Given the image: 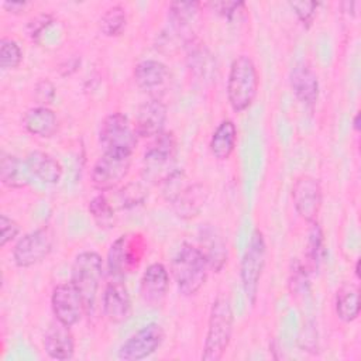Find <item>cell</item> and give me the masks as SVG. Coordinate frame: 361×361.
Listing matches in <instances>:
<instances>
[{
	"label": "cell",
	"mask_w": 361,
	"mask_h": 361,
	"mask_svg": "<svg viewBox=\"0 0 361 361\" xmlns=\"http://www.w3.org/2000/svg\"><path fill=\"white\" fill-rule=\"evenodd\" d=\"M161 183L162 195L178 217L189 220L203 210L207 189L199 182H190L182 169H173Z\"/></svg>",
	"instance_id": "cell-1"
},
{
	"label": "cell",
	"mask_w": 361,
	"mask_h": 361,
	"mask_svg": "<svg viewBox=\"0 0 361 361\" xmlns=\"http://www.w3.org/2000/svg\"><path fill=\"white\" fill-rule=\"evenodd\" d=\"M234 327V312L230 299L226 295H219L212 306L207 322L203 351V361H220L226 354Z\"/></svg>",
	"instance_id": "cell-2"
},
{
	"label": "cell",
	"mask_w": 361,
	"mask_h": 361,
	"mask_svg": "<svg viewBox=\"0 0 361 361\" xmlns=\"http://www.w3.org/2000/svg\"><path fill=\"white\" fill-rule=\"evenodd\" d=\"M259 75L255 62L248 55L235 56L228 69L226 94L230 107L235 113L250 109L258 94Z\"/></svg>",
	"instance_id": "cell-3"
},
{
	"label": "cell",
	"mask_w": 361,
	"mask_h": 361,
	"mask_svg": "<svg viewBox=\"0 0 361 361\" xmlns=\"http://www.w3.org/2000/svg\"><path fill=\"white\" fill-rule=\"evenodd\" d=\"M210 267L199 247L183 243L171 261V275L183 296L196 295L206 283Z\"/></svg>",
	"instance_id": "cell-4"
},
{
	"label": "cell",
	"mask_w": 361,
	"mask_h": 361,
	"mask_svg": "<svg viewBox=\"0 0 361 361\" xmlns=\"http://www.w3.org/2000/svg\"><path fill=\"white\" fill-rule=\"evenodd\" d=\"M147 240L141 233L118 235L107 251V271L113 278H124L138 269L147 254Z\"/></svg>",
	"instance_id": "cell-5"
},
{
	"label": "cell",
	"mask_w": 361,
	"mask_h": 361,
	"mask_svg": "<svg viewBox=\"0 0 361 361\" xmlns=\"http://www.w3.org/2000/svg\"><path fill=\"white\" fill-rule=\"evenodd\" d=\"M267 261V243L264 233L255 228L243 252L240 264V281L245 299L251 306L257 303L261 278Z\"/></svg>",
	"instance_id": "cell-6"
},
{
	"label": "cell",
	"mask_w": 361,
	"mask_h": 361,
	"mask_svg": "<svg viewBox=\"0 0 361 361\" xmlns=\"http://www.w3.org/2000/svg\"><path fill=\"white\" fill-rule=\"evenodd\" d=\"M103 276V258L96 251L79 252L72 264L71 282L80 292L86 313L92 312L96 305V296Z\"/></svg>",
	"instance_id": "cell-7"
},
{
	"label": "cell",
	"mask_w": 361,
	"mask_h": 361,
	"mask_svg": "<svg viewBox=\"0 0 361 361\" xmlns=\"http://www.w3.org/2000/svg\"><path fill=\"white\" fill-rule=\"evenodd\" d=\"M131 155L133 154L124 151H104L90 171L93 188L99 192L116 189L130 171Z\"/></svg>",
	"instance_id": "cell-8"
},
{
	"label": "cell",
	"mask_w": 361,
	"mask_h": 361,
	"mask_svg": "<svg viewBox=\"0 0 361 361\" xmlns=\"http://www.w3.org/2000/svg\"><path fill=\"white\" fill-rule=\"evenodd\" d=\"M99 142L104 151H124L133 154L138 142L134 123L120 111L107 114L99 127Z\"/></svg>",
	"instance_id": "cell-9"
},
{
	"label": "cell",
	"mask_w": 361,
	"mask_h": 361,
	"mask_svg": "<svg viewBox=\"0 0 361 361\" xmlns=\"http://www.w3.org/2000/svg\"><path fill=\"white\" fill-rule=\"evenodd\" d=\"M54 234L49 227L35 228L17 240L13 247V261L18 268H30L44 261L52 251Z\"/></svg>",
	"instance_id": "cell-10"
},
{
	"label": "cell",
	"mask_w": 361,
	"mask_h": 361,
	"mask_svg": "<svg viewBox=\"0 0 361 361\" xmlns=\"http://www.w3.org/2000/svg\"><path fill=\"white\" fill-rule=\"evenodd\" d=\"M176 152V138L172 131H162L152 138V142L145 149L142 157L145 179L162 182L165 176L172 172L169 165Z\"/></svg>",
	"instance_id": "cell-11"
},
{
	"label": "cell",
	"mask_w": 361,
	"mask_h": 361,
	"mask_svg": "<svg viewBox=\"0 0 361 361\" xmlns=\"http://www.w3.org/2000/svg\"><path fill=\"white\" fill-rule=\"evenodd\" d=\"M165 337L159 323L151 322L131 334L117 350V357L123 361H140L152 355Z\"/></svg>",
	"instance_id": "cell-12"
},
{
	"label": "cell",
	"mask_w": 361,
	"mask_h": 361,
	"mask_svg": "<svg viewBox=\"0 0 361 361\" xmlns=\"http://www.w3.org/2000/svg\"><path fill=\"white\" fill-rule=\"evenodd\" d=\"M51 307L56 322L66 327L78 324L86 313L83 298L71 281L58 283L52 289Z\"/></svg>",
	"instance_id": "cell-13"
},
{
	"label": "cell",
	"mask_w": 361,
	"mask_h": 361,
	"mask_svg": "<svg viewBox=\"0 0 361 361\" xmlns=\"http://www.w3.org/2000/svg\"><path fill=\"white\" fill-rule=\"evenodd\" d=\"M292 202L296 213L305 221H316L323 203V189L319 179L299 175L292 185Z\"/></svg>",
	"instance_id": "cell-14"
},
{
	"label": "cell",
	"mask_w": 361,
	"mask_h": 361,
	"mask_svg": "<svg viewBox=\"0 0 361 361\" xmlns=\"http://www.w3.org/2000/svg\"><path fill=\"white\" fill-rule=\"evenodd\" d=\"M102 310L111 323H123L131 312V298L124 278H113L106 283L102 295Z\"/></svg>",
	"instance_id": "cell-15"
},
{
	"label": "cell",
	"mask_w": 361,
	"mask_h": 361,
	"mask_svg": "<svg viewBox=\"0 0 361 361\" xmlns=\"http://www.w3.org/2000/svg\"><path fill=\"white\" fill-rule=\"evenodd\" d=\"M169 289V272L161 262L149 264L140 278V298L151 307H158L164 303Z\"/></svg>",
	"instance_id": "cell-16"
},
{
	"label": "cell",
	"mask_w": 361,
	"mask_h": 361,
	"mask_svg": "<svg viewBox=\"0 0 361 361\" xmlns=\"http://www.w3.org/2000/svg\"><path fill=\"white\" fill-rule=\"evenodd\" d=\"M166 123V106L159 97H149L137 110L135 131L138 137L154 138L164 131Z\"/></svg>",
	"instance_id": "cell-17"
},
{
	"label": "cell",
	"mask_w": 361,
	"mask_h": 361,
	"mask_svg": "<svg viewBox=\"0 0 361 361\" xmlns=\"http://www.w3.org/2000/svg\"><path fill=\"white\" fill-rule=\"evenodd\" d=\"M133 78L140 89L154 93L168 85L171 72L168 66L158 59H144L134 66Z\"/></svg>",
	"instance_id": "cell-18"
},
{
	"label": "cell",
	"mask_w": 361,
	"mask_h": 361,
	"mask_svg": "<svg viewBox=\"0 0 361 361\" xmlns=\"http://www.w3.org/2000/svg\"><path fill=\"white\" fill-rule=\"evenodd\" d=\"M289 85L293 94L305 104L313 106L319 97V78L305 62L296 63L289 73Z\"/></svg>",
	"instance_id": "cell-19"
},
{
	"label": "cell",
	"mask_w": 361,
	"mask_h": 361,
	"mask_svg": "<svg viewBox=\"0 0 361 361\" xmlns=\"http://www.w3.org/2000/svg\"><path fill=\"white\" fill-rule=\"evenodd\" d=\"M200 251L207 259V264L212 271L220 272L227 264L228 252L227 245L221 234L212 226H204L199 231Z\"/></svg>",
	"instance_id": "cell-20"
},
{
	"label": "cell",
	"mask_w": 361,
	"mask_h": 361,
	"mask_svg": "<svg viewBox=\"0 0 361 361\" xmlns=\"http://www.w3.org/2000/svg\"><path fill=\"white\" fill-rule=\"evenodd\" d=\"M69 329L71 327H66L56 322L55 324H51V327L47 330L44 336V350L49 358L66 361L73 357L75 340Z\"/></svg>",
	"instance_id": "cell-21"
},
{
	"label": "cell",
	"mask_w": 361,
	"mask_h": 361,
	"mask_svg": "<svg viewBox=\"0 0 361 361\" xmlns=\"http://www.w3.org/2000/svg\"><path fill=\"white\" fill-rule=\"evenodd\" d=\"M24 161L30 169V173L42 183L56 185L63 175L61 162L45 151H31L27 154Z\"/></svg>",
	"instance_id": "cell-22"
},
{
	"label": "cell",
	"mask_w": 361,
	"mask_h": 361,
	"mask_svg": "<svg viewBox=\"0 0 361 361\" xmlns=\"http://www.w3.org/2000/svg\"><path fill=\"white\" fill-rule=\"evenodd\" d=\"M23 126L32 135L49 138L58 130V117L48 106H35L25 111Z\"/></svg>",
	"instance_id": "cell-23"
},
{
	"label": "cell",
	"mask_w": 361,
	"mask_h": 361,
	"mask_svg": "<svg viewBox=\"0 0 361 361\" xmlns=\"http://www.w3.org/2000/svg\"><path fill=\"white\" fill-rule=\"evenodd\" d=\"M30 169L25 161L1 151L0 154V182L10 189H21L30 185Z\"/></svg>",
	"instance_id": "cell-24"
},
{
	"label": "cell",
	"mask_w": 361,
	"mask_h": 361,
	"mask_svg": "<svg viewBox=\"0 0 361 361\" xmlns=\"http://www.w3.org/2000/svg\"><path fill=\"white\" fill-rule=\"evenodd\" d=\"M237 144V127L233 120H221L212 133L209 148L212 155L219 161H226L234 152Z\"/></svg>",
	"instance_id": "cell-25"
},
{
	"label": "cell",
	"mask_w": 361,
	"mask_h": 361,
	"mask_svg": "<svg viewBox=\"0 0 361 361\" xmlns=\"http://www.w3.org/2000/svg\"><path fill=\"white\" fill-rule=\"evenodd\" d=\"M334 310L337 317L344 323L354 322L360 314V289L357 285H341L334 298Z\"/></svg>",
	"instance_id": "cell-26"
},
{
	"label": "cell",
	"mask_w": 361,
	"mask_h": 361,
	"mask_svg": "<svg viewBox=\"0 0 361 361\" xmlns=\"http://www.w3.org/2000/svg\"><path fill=\"white\" fill-rule=\"evenodd\" d=\"M326 243H324V233L320 227V224L316 221L310 223V228L307 233V241H306V261L305 265L310 272H314L320 268L322 262L326 257Z\"/></svg>",
	"instance_id": "cell-27"
},
{
	"label": "cell",
	"mask_w": 361,
	"mask_h": 361,
	"mask_svg": "<svg viewBox=\"0 0 361 361\" xmlns=\"http://www.w3.org/2000/svg\"><path fill=\"white\" fill-rule=\"evenodd\" d=\"M87 210H89L92 219L94 220V223L97 224V227H100V228L114 227L116 213H114L113 206L110 204V202L107 200V197L103 193H99L89 200Z\"/></svg>",
	"instance_id": "cell-28"
},
{
	"label": "cell",
	"mask_w": 361,
	"mask_h": 361,
	"mask_svg": "<svg viewBox=\"0 0 361 361\" xmlns=\"http://www.w3.org/2000/svg\"><path fill=\"white\" fill-rule=\"evenodd\" d=\"M127 25V13L121 4H114L109 7L99 23L100 31L106 37H117L120 35Z\"/></svg>",
	"instance_id": "cell-29"
},
{
	"label": "cell",
	"mask_w": 361,
	"mask_h": 361,
	"mask_svg": "<svg viewBox=\"0 0 361 361\" xmlns=\"http://www.w3.org/2000/svg\"><path fill=\"white\" fill-rule=\"evenodd\" d=\"M23 61V51L17 41L3 37L0 39V66L1 69H16Z\"/></svg>",
	"instance_id": "cell-30"
},
{
	"label": "cell",
	"mask_w": 361,
	"mask_h": 361,
	"mask_svg": "<svg viewBox=\"0 0 361 361\" xmlns=\"http://www.w3.org/2000/svg\"><path fill=\"white\" fill-rule=\"evenodd\" d=\"M199 7L197 1H173L169 4V17L175 24L185 25L196 16Z\"/></svg>",
	"instance_id": "cell-31"
},
{
	"label": "cell",
	"mask_w": 361,
	"mask_h": 361,
	"mask_svg": "<svg viewBox=\"0 0 361 361\" xmlns=\"http://www.w3.org/2000/svg\"><path fill=\"white\" fill-rule=\"evenodd\" d=\"M309 269L300 261H295L292 264L290 275H289V288L292 295H300L307 292L309 288Z\"/></svg>",
	"instance_id": "cell-32"
},
{
	"label": "cell",
	"mask_w": 361,
	"mask_h": 361,
	"mask_svg": "<svg viewBox=\"0 0 361 361\" xmlns=\"http://www.w3.org/2000/svg\"><path fill=\"white\" fill-rule=\"evenodd\" d=\"M124 207H134L147 199V189L141 183H127L118 192Z\"/></svg>",
	"instance_id": "cell-33"
},
{
	"label": "cell",
	"mask_w": 361,
	"mask_h": 361,
	"mask_svg": "<svg viewBox=\"0 0 361 361\" xmlns=\"http://www.w3.org/2000/svg\"><path fill=\"white\" fill-rule=\"evenodd\" d=\"M289 6L293 10V13L296 14L298 20L305 27L312 25L313 20L316 17V13H317L319 3H314V1H290Z\"/></svg>",
	"instance_id": "cell-34"
},
{
	"label": "cell",
	"mask_w": 361,
	"mask_h": 361,
	"mask_svg": "<svg viewBox=\"0 0 361 361\" xmlns=\"http://www.w3.org/2000/svg\"><path fill=\"white\" fill-rule=\"evenodd\" d=\"M18 234H20L18 223L6 214H1L0 216V247H4L7 243L13 241Z\"/></svg>",
	"instance_id": "cell-35"
},
{
	"label": "cell",
	"mask_w": 361,
	"mask_h": 361,
	"mask_svg": "<svg viewBox=\"0 0 361 361\" xmlns=\"http://www.w3.org/2000/svg\"><path fill=\"white\" fill-rule=\"evenodd\" d=\"M34 93H35V99L39 103V106H47L55 97V86L52 85V82L42 79L35 85Z\"/></svg>",
	"instance_id": "cell-36"
},
{
	"label": "cell",
	"mask_w": 361,
	"mask_h": 361,
	"mask_svg": "<svg viewBox=\"0 0 361 361\" xmlns=\"http://www.w3.org/2000/svg\"><path fill=\"white\" fill-rule=\"evenodd\" d=\"M52 21H54V18H52L51 14H45V13L38 14L37 17H34L32 20H30V23H28V25H27V32H28V35H30L32 39H37V37L41 35V32H42L47 27H49V25L52 24Z\"/></svg>",
	"instance_id": "cell-37"
},
{
	"label": "cell",
	"mask_w": 361,
	"mask_h": 361,
	"mask_svg": "<svg viewBox=\"0 0 361 361\" xmlns=\"http://www.w3.org/2000/svg\"><path fill=\"white\" fill-rule=\"evenodd\" d=\"M217 14L226 17V18H233L235 13L240 11V8L244 7L243 1H214L209 4Z\"/></svg>",
	"instance_id": "cell-38"
},
{
	"label": "cell",
	"mask_w": 361,
	"mask_h": 361,
	"mask_svg": "<svg viewBox=\"0 0 361 361\" xmlns=\"http://www.w3.org/2000/svg\"><path fill=\"white\" fill-rule=\"evenodd\" d=\"M28 3L27 1H4L3 7L6 8V11L11 13V14H20L27 8Z\"/></svg>",
	"instance_id": "cell-39"
},
{
	"label": "cell",
	"mask_w": 361,
	"mask_h": 361,
	"mask_svg": "<svg viewBox=\"0 0 361 361\" xmlns=\"http://www.w3.org/2000/svg\"><path fill=\"white\" fill-rule=\"evenodd\" d=\"M360 111H357L355 114H354V118H353V128H354V131L355 133H358L360 131Z\"/></svg>",
	"instance_id": "cell-40"
},
{
	"label": "cell",
	"mask_w": 361,
	"mask_h": 361,
	"mask_svg": "<svg viewBox=\"0 0 361 361\" xmlns=\"http://www.w3.org/2000/svg\"><path fill=\"white\" fill-rule=\"evenodd\" d=\"M360 258H357V261H355V265H354V274H355V276H357V279H360Z\"/></svg>",
	"instance_id": "cell-41"
}]
</instances>
